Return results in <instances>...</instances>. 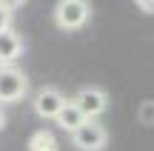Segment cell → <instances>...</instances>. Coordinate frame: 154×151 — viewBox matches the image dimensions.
Here are the masks:
<instances>
[{"label":"cell","instance_id":"15","mask_svg":"<svg viewBox=\"0 0 154 151\" xmlns=\"http://www.w3.org/2000/svg\"><path fill=\"white\" fill-rule=\"evenodd\" d=\"M51 151H60V148H51Z\"/></svg>","mask_w":154,"mask_h":151},{"label":"cell","instance_id":"3","mask_svg":"<svg viewBox=\"0 0 154 151\" xmlns=\"http://www.w3.org/2000/svg\"><path fill=\"white\" fill-rule=\"evenodd\" d=\"M72 146L77 151H103L109 146V131L97 120H86L77 131H72Z\"/></svg>","mask_w":154,"mask_h":151},{"label":"cell","instance_id":"7","mask_svg":"<svg viewBox=\"0 0 154 151\" xmlns=\"http://www.w3.org/2000/svg\"><path fill=\"white\" fill-rule=\"evenodd\" d=\"M54 123L60 125L63 131H69V134H72V131H77V128H80L83 123H86V117H83V111H80V108H77V106H74L72 100H69L66 106L60 108V114H57V117H54Z\"/></svg>","mask_w":154,"mask_h":151},{"label":"cell","instance_id":"14","mask_svg":"<svg viewBox=\"0 0 154 151\" xmlns=\"http://www.w3.org/2000/svg\"><path fill=\"white\" fill-rule=\"evenodd\" d=\"M134 3H137V6H143V3H149V0H134Z\"/></svg>","mask_w":154,"mask_h":151},{"label":"cell","instance_id":"4","mask_svg":"<svg viewBox=\"0 0 154 151\" xmlns=\"http://www.w3.org/2000/svg\"><path fill=\"white\" fill-rule=\"evenodd\" d=\"M72 103L83 111L86 120H97L100 114L109 111V94H106V89H100V86H83L72 97Z\"/></svg>","mask_w":154,"mask_h":151},{"label":"cell","instance_id":"13","mask_svg":"<svg viewBox=\"0 0 154 151\" xmlns=\"http://www.w3.org/2000/svg\"><path fill=\"white\" fill-rule=\"evenodd\" d=\"M3 125H6V114L0 111V128H3Z\"/></svg>","mask_w":154,"mask_h":151},{"label":"cell","instance_id":"1","mask_svg":"<svg viewBox=\"0 0 154 151\" xmlns=\"http://www.w3.org/2000/svg\"><path fill=\"white\" fill-rule=\"evenodd\" d=\"M54 26L63 32H77L91 20V3L88 0H57L54 3Z\"/></svg>","mask_w":154,"mask_h":151},{"label":"cell","instance_id":"9","mask_svg":"<svg viewBox=\"0 0 154 151\" xmlns=\"http://www.w3.org/2000/svg\"><path fill=\"white\" fill-rule=\"evenodd\" d=\"M137 120L143 125H154V100H143L137 108Z\"/></svg>","mask_w":154,"mask_h":151},{"label":"cell","instance_id":"5","mask_svg":"<svg viewBox=\"0 0 154 151\" xmlns=\"http://www.w3.org/2000/svg\"><path fill=\"white\" fill-rule=\"evenodd\" d=\"M66 103H69V97L63 94L57 86H43V89L34 94L32 106H34V114H37L40 120H54Z\"/></svg>","mask_w":154,"mask_h":151},{"label":"cell","instance_id":"12","mask_svg":"<svg viewBox=\"0 0 154 151\" xmlns=\"http://www.w3.org/2000/svg\"><path fill=\"white\" fill-rule=\"evenodd\" d=\"M140 9H143L146 14H154V0H149V3H143V6H140Z\"/></svg>","mask_w":154,"mask_h":151},{"label":"cell","instance_id":"11","mask_svg":"<svg viewBox=\"0 0 154 151\" xmlns=\"http://www.w3.org/2000/svg\"><path fill=\"white\" fill-rule=\"evenodd\" d=\"M23 3H29V0H0V6H6V9H11V11L20 9Z\"/></svg>","mask_w":154,"mask_h":151},{"label":"cell","instance_id":"2","mask_svg":"<svg viewBox=\"0 0 154 151\" xmlns=\"http://www.w3.org/2000/svg\"><path fill=\"white\" fill-rule=\"evenodd\" d=\"M29 91V77L17 66H0V106L20 103Z\"/></svg>","mask_w":154,"mask_h":151},{"label":"cell","instance_id":"6","mask_svg":"<svg viewBox=\"0 0 154 151\" xmlns=\"http://www.w3.org/2000/svg\"><path fill=\"white\" fill-rule=\"evenodd\" d=\"M23 57V37L14 29L0 32V66H14Z\"/></svg>","mask_w":154,"mask_h":151},{"label":"cell","instance_id":"10","mask_svg":"<svg viewBox=\"0 0 154 151\" xmlns=\"http://www.w3.org/2000/svg\"><path fill=\"white\" fill-rule=\"evenodd\" d=\"M11 14H14L11 9H6V6H0V32H6V29H11Z\"/></svg>","mask_w":154,"mask_h":151},{"label":"cell","instance_id":"8","mask_svg":"<svg viewBox=\"0 0 154 151\" xmlns=\"http://www.w3.org/2000/svg\"><path fill=\"white\" fill-rule=\"evenodd\" d=\"M51 148H57V140H54L51 131L40 128V131H34L29 137V151H51Z\"/></svg>","mask_w":154,"mask_h":151}]
</instances>
